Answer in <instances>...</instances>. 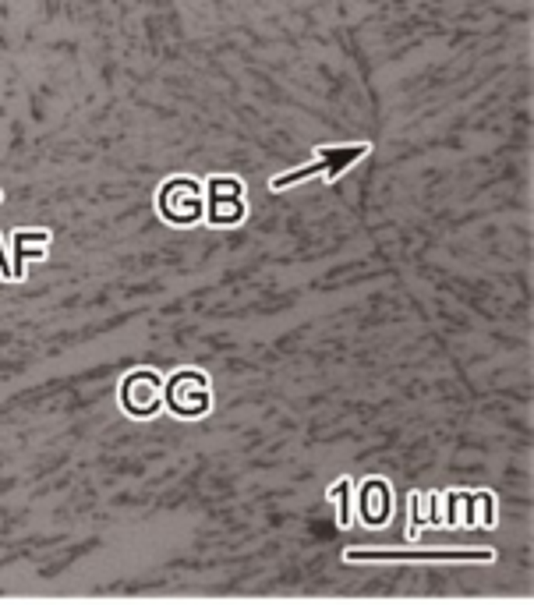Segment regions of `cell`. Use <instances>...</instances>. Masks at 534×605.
Listing matches in <instances>:
<instances>
[{"label": "cell", "instance_id": "obj_4", "mask_svg": "<svg viewBox=\"0 0 534 605\" xmlns=\"http://www.w3.org/2000/svg\"><path fill=\"white\" fill-rule=\"evenodd\" d=\"M372 152V145L368 142H357V145H347V149H319V160H322V170H325V177L329 181H336L350 163H357L361 156H368Z\"/></svg>", "mask_w": 534, "mask_h": 605}, {"label": "cell", "instance_id": "obj_5", "mask_svg": "<svg viewBox=\"0 0 534 605\" xmlns=\"http://www.w3.org/2000/svg\"><path fill=\"white\" fill-rule=\"evenodd\" d=\"M322 170V163H308V167H301V170H294V174H283V177H273L269 181V188L273 192H283V188H290V185H301V181H308V177H315Z\"/></svg>", "mask_w": 534, "mask_h": 605}, {"label": "cell", "instance_id": "obj_7", "mask_svg": "<svg viewBox=\"0 0 534 605\" xmlns=\"http://www.w3.org/2000/svg\"><path fill=\"white\" fill-rule=\"evenodd\" d=\"M0 273H4V276H11V269H7V259H4V255H0Z\"/></svg>", "mask_w": 534, "mask_h": 605}, {"label": "cell", "instance_id": "obj_8", "mask_svg": "<svg viewBox=\"0 0 534 605\" xmlns=\"http://www.w3.org/2000/svg\"><path fill=\"white\" fill-rule=\"evenodd\" d=\"M0 199H4V195H0Z\"/></svg>", "mask_w": 534, "mask_h": 605}, {"label": "cell", "instance_id": "obj_1", "mask_svg": "<svg viewBox=\"0 0 534 605\" xmlns=\"http://www.w3.org/2000/svg\"><path fill=\"white\" fill-rule=\"evenodd\" d=\"M347 563H488V549H347Z\"/></svg>", "mask_w": 534, "mask_h": 605}, {"label": "cell", "instance_id": "obj_6", "mask_svg": "<svg viewBox=\"0 0 534 605\" xmlns=\"http://www.w3.org/2000/svg\"><path fill=\"white\" fill-rule=\"evenodd\" d=\"M28 241L46 244V241H50V234H46V230H32V234H28V230H18V234H14V244H28Z\"/></svg>", "mask_w": 534, "mask_h": 605}, {"label": "cell", "instance_id": "obj_2", "mask_svg": "<svg viewBox=\"0 0 534 605\" xmlns=\"http://www.w3.org/2000/svg\"><path fill=\"white\" fill-rule=\"evenodd\" d=\"M170 407L177 414H202L209 407V393H206V379L195 376V372H181L174 383H170Z\"/></svg>", "mask_w": 534, "mask_h": 605}, {"label": "cell", "instance_id": "obj_3", "mask_svg": "<svg viewBox=\"0 0 534 605\" xmlns=\"http://www.w3.org/2000/svg\"><path fill=\"white\" fill-rule=\"evenodd\" d=\"M120 397H124V407L131 414H152L156 403H159V383H156L152 372H135V376H127Z\"/></svg>", "mask_w": 534, "mask_h": 605}]
</instances>
